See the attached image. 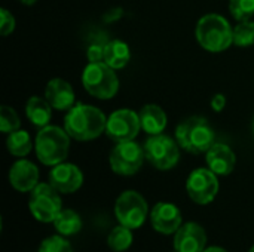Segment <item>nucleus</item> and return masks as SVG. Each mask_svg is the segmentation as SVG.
<instances>
[{
    "label": "nucleus",
    "instance_id": "1",
    "mask_svg": "<svg viewBox=\"0 0 254 252\" xmlns=\"http://www.w3.org/2000/svg\"><path fill=\"white\" fill-rule=\"evenodd\" d=\"M107 117L104 113L89 104L77 102L64 117V129L76 141H91L106 134Z\"/></svg>",
    "mask_w": 254,
    "mask_h": 252
},
{
    "label": "nucleus",
    "instance_id": "2",
    "mask_svg": "<svg viewBox=\"0 0 254 252\" xmlns=\"http://www.w3.org/2000/svg\"><path fill=\"white\" fill-rule=\"evenodd\" d=\"M195 36L202 49L219 53L234 45V27L219 13H207L196 22Z\"/></svg>",
    "mask_w": 254,
    "mask_h": 252
},
{
    "label": "nucleus",
    "instance_id": "3",
    "mask_svg": "<svg viewBox=\"0 0 254 252\" xmlns=\"http://www.w3.org/2000/svg\"><path fill=\"white\" fill-rule=\"evenodd\" d=\"M70 138L71 137L64 128H58L54 125L40 128L34 141L36 156L39 162L46 166L63 163L68 156Z\"/></svg>",
    "mask_w": 254,
    "mask_h": 252
},
{
    "label": "nucleus",
    "instance_id": "4",
    "mask_svg": "<svg viewBox=\"0 0 254 252\" xmlns=\"http://www.w3.org/2000/svg\"><path fill=\"white\" fill-rule=\"evenodd\" d=\"M214 129L205 117L192 116L185 119L176 128V140L179 146L193 154L207 153L214 144Z\"/></svg>",
    "mask_w": 254,
    "mask_h": 252
},
{
    "label": "nucleus",
    "instance_id": "5",
    "mask_svg": "<svg viewBox=\"0 0 254 252\" xmlns=\"http://www.w3.org/2000/svg\"><path fill=\"white\" fill-rule=\"evenodd\" d=\"M82 85L89 95L98 100H110L119 91L118 74L104 61L88 62L82 73Z\"/></svg>",
    "mask_w": 254,
    "mask_h": 252
},
{
    "label": "nucleus",
    "instance_id": "6",
    "mask_svg": "<svg viewBox=\"0 0 254 252\" xmlns=\"http://www.w3.org/2000/svg\"><path fill=\"white\" fill-rule=\"evenodd\" d=\"M60 192L51 183H39L31 192L28 208L31 215L40 223H54L57 215L63 211V201Z\"/></svg>",
    "mask_w": 254,
    "mask_h": 252
},
{
    "label": "nucleus",
    "instance_id": "7",
    "mask_svg": "<svg viewBox=\"0 0 254 252\" xmlns=\"http://www.w3.org/2000/svg\"><path fill=\"white\" fill-rule=\"evenodd\" d=\"M143 149L149 163L159 171L173 169L180 160V146L177 140L164 134L150 135L143 144Z\"/></svg>",
    "mask_w": 254,
    "mask_h": 252
},
{
    "label": "nucleus",
    "instance_id": "8",
    "mask_svg": "<svg viewBox=\"0 0 254 252\" xmlns=\"http://www.w3.org/2000/svg\"><path fill=\"white\" fill-rule=\"evenodd\" d=\"M149 206L146 199L135 190H127L115 202V217L119 224L135 230L141 227L147 218Z\"/></svg>",
    "mask_w": 254,
    "mask_h": 252
},
{
    "label": "nucleus",
    "instance_id": "9",
    "mask_svg": "<svg viewBox=\"0 0 254 252\" xmlns=\"http://www.w3.org/2000/svg\"><path fill=\"white\" fill-rule=\"evenodd\" d=\"M144 159H146L144 149L132 140V141L116 143V146L110 151L109 163L115 174L129 177L140 171Z\"/></svg>",
    "mask_w": 254,
    "mask_h": 252
},
{
    "label": "nucleus",
    "instance_id": "10",
    "mask_svg": "<svg viewBox=\"0 0 254 252\" xmlns=\"http://www.w3.org/2000/svg\"><path fill=\"white\" fill-rule=\"evenodd\" d=\"M186 192L190 201L198 205L211 203L219 193V180L210 168L193 169L186 180Z\"/></svg>",
    "mask_w": 254,
    "mask_h": 252
},
{
    "label": "nucleus",
    "instance_id": "11",
    "mask_svg": "<svg viewBox=\"0 0 254 252\" xmlns=\"http://www.w3.org/2000/svg\"><path fill=\"white\" fill-rule=\"evenodd\" d=\"M141 131L138 113L129 108H121L113 111L107 117L106 135L115 143L132 141Z\"/></svg>",
    "mask_w": 254,
    "mask_h": 252
},
{
    "label": "nucleus",
    "instance_id": "12",
    "mask_svg": "<svg viewBox=\"0 0 254 252\" xmlns=\"http://www.w3.org/2000/svg\"><path fill=\"white\" fill-rule=\"evenodd\" d=\"M49 183L61 193L70 195L77 192L83 184V174L74 163H58L49 172Z\"/></svg>",
    "mask_w": 254,
    "mask_h": 252
},
{
    "label": "nucleus",
    "instance_id": "13",
    "mask_svg": "<svg viewBox=\"0 0 254 252\" xmlns=\"http://www.w3.org/2000/svg\"><path fill=\"white\" fill-rule=\"evenodd\" d=\"M152 227L161 235H174L183 224L180 209L170 202H158L150 211Z\"/></svg>",
    "mask_w": 254,
    "mask_h": 252
},
{
    "label": "nucleus",
    "instance_id": "14",
    "mask_svg": "<svg viewBox=\"0 0 254 252\" xmlns=\"http://www.w3.org/2000/svg\"><path fill=\"white\" fill-rule=\"evenodd\" d=\"M174 251L202 252L207 247V233L198 223L189 221L174 233Z\"/></svg>",
    "mask_w": 254,
    "mask_h": 252
},
{
    "label": "nucleus",
    "instance_id": "15",
    "mask_svg": "<svg viewBox=\"0 0 254 252\" xmlns=\"http://www.w3.org/2000/svg\"><path fill=\"white\" fill-rule=\"evenodd\" d=\"M9 183L16 192L30 193L39 184L37 166L24 157L16 160L9 169Z\"/></svg>",
    "mask_w": 254,
    "mask_h": 252
},
{
    "label": "nucleus",
    "instance_id": "16",
    "mask_svg": "<svg viewBox=\"0 0 254 252\" xmlns=\"http://www.w3.org/2000/svg\"><path fill=\"white\" fill-rule=\"evenodd\" d=\"M207 166L217 175H229L237 165L234 150L223 143H214L205 153Z\"/></svg>",
    "mask_w": 254,
    "mask_h": 252
},
{
    "label": "nucleus",
    "instance_id": "17",
    "mask_svg": "<svg viewBox=\"0 0 254 252\" xmlns=\"http://www.w3.org/2000/svg\"><path fill=\"white\" fill-rule=\"evenodd\" d=\"M45 98L52 105L54 110L65 111L74 105L76 97L71 85L64 79H52L46 83L45 88Z\"/></svg>",
    "mask_w": 254,
    "mask_h": 252
},
{
    "label": "nucleus",
    "instance_id": "18",
    "mask_svg": "<svg viewBox=\"0 0 254 252\" xmlns=\"http://www.w3.org/2000/svg\"><path fill=\"white\" fill-rule=\"evenodd\" d=\"M140 125L141 129L149 135H158L162 134L167 128L168 117L164 108L158 104H146L138 111Z\"/></svg>",
    "mask_w": 254,
    "mask_h": 252
},
{
    "label": "nucleus",
    "instance_id": "19",
    "mask_svg": "<svg viewBox=\"0 0 254 252\" xmlns=\"http://www.w3.org/2000/svg\"><path fill=\"white\" fill-rule=\"evenodd\" d=\"M52 110L54 108L48 102V100L42 97H30L25 104V116L36 128H45L49 125Z\"/></svg>",
    "mask_w": 254,
    "mask_h": 252
},
{
    "label": "nucleus",
    "instance_id": "20",
    "mask_svg": "<svg viewBox=\"0 0 254 252\" xmlns=\"http://www.w3.org/2000/svg\"><path fill=\"white\" fill-rule=\"evenodd\" d=\"M129 59H131V49L125 42L119 39H113L106 43L103 61L109 67H112L113 70H121L129 62Z\"/></svg>",
    "mask_w": 254,
    "mask_h": 252
},
{
    "label": "nucleus",
    "instance_id": "21",
    "mask_svg": "<svg viewBox=\"0 0 254 252\" xmlns=\"http://www.w3.org/2000/svg\"><path fill=\"white\" fill-rule=\"evenodd\" d=\"M6 147H7V151L18 157V159H22L25 157L31 149H33V141H31V137L27 131L24 129H16L10 134H7V138H6Z\"/></svg>",
    "mask_w": 254,
    "mask_h": 252
},
{
    "label": "nucleus",
    "instance_id": "22",
    "mask_svg": "<svg viewBox=\"0 0 254 252\" xmlns=\"http://www.w3.org/2000/svg\"><path fill=\"white\" fill-rule=\"evenodd\" d=\"M54 227L63 236H74L82 229V218L73 209H63L54 220Z\"/></svg>",
    "mask_w": 254,
    "mask_h": 252
},
{
    "label": "nucleus",
    "instance_id": "23",
    "mask_svg": "<svg viewBox=\"0 0 254 252\" xmlns=\"http://www.w3.org/2000/svg\"><path fill=\"white\" fill-rule=\"evenodd\" d=\"M132 241H134L132 230L122 224L112 229V232L107 236V245L112 251L115 252L127 251L132 245Z\"/></svg>",
    "mask_w": 254,
    "mask_h": 252
},
{
    "label": "nucleus",
    "instance_id": "24",
    "mask_svg": "<svg viewBox=\"0 0 254 252\" xmlns=\"http://www.w3.org/2000/svg\"><path fill=\"white\" fill-rule=\"evenodd\" d=\"M234 45L240 48L254 45V21H238L234 27Z\"/></svg>",
    "mask_w": 254,
    "mask_h": 252
},
{
    "label": "nucleus",
    "instance_id": "25",
    "mask_svg": "<svg viewBox=\"0 0 254 252\" xmlns=\"http://www.w3.org/2000/svg\"><path fill=\"white\" fill-rule=\"evenodd\" d=\"M19 126H21V120L18 113L9 105H3L0 108V131L3 134H10L19 129Z\"/></svg>",
    "mask_w": 254,
    "mask_h": 252
},
{
    "label": "nucleus",
    "instance_id": "26",
    "mask_svg": "<svg viewBox=\"0 0 254 252\" xmlns=\"http://www.w3.org/2000/svg\"><path fill=\"white\" fill-rule=\"evenodd\" d=\"M229 10L237 21H247L254 16V0H229Z\"/></svg>",
    "mask_w": 254,
    "mask_h": 252
},
{
    "label": "nucleus",
    "instance_id": "27",
    "mask_svg": "<svg viewBox=\"0 0 254 252\" xmlns=\"http://www.w3.org/2000/svg\"><path fill=\"white\" fill-rule=\"evenodd\" d=\"M37 252H73V248L63 235H54L42 241Z\"/></svg>",
    "mask_w": 254,
    "mask_h": 252
},
{
    "label": "nucleus",
    "instance_id": "28",
    "mask_svg": "<svg viewBox=\"0 0 254 252\" xmlns=\"http://www.w3.org/2000/svg\"><path fill=\"white\" fill-rule=\"evenodd\" d=\"M15 25H16V22H15L13 15L7 9L1 7L0 9V34L1 36L10 34L15 30Z\"/></svg>",
    "mask_w": 254,
    "mask_h": 252
},
{
    "label": "nucleus",
    "instance_id": "29",
    "mask_svg": "<svg viewBox=\"0 0 254 252\" xmlns=\"http://www.w3.org/2000/svg\"><path fill=\"white\" fill-rule=\"evenodd\" d=\"M106 43H107V42H104V43L95 42V43H92V45L88 48V50H86V58H88L89 62H101V61L104 59V48H106Z\"/></svg>",
    "mask_w": 254,
    "mask_h": 252
},
{
    "label": "nucleus",
    "instance_id": "30",
    "mask_svg": "<svg viewBox=\"0 0 254 252\" xmlns=\"http://www.w3.org/2000/svg\"><path fill=\"white\" fill-rule=\"evenodd\" d=\"M226 107V97L223 94H216L211 98V108L217 113H220Z\"/></svg>",
    "mask_w": 254,
    "mask_h": 252
},
{
    "label": "nucleus",
    "instance_id": "31",
    "mask_svg": "<svg viewBox=\"0 0 254 252\" xmlns=\"http://www.w3.org/2000/svg\"><path fill=\"white\" fill-rule=\"evenodd\" d=\"M202 252H228L226 250L220 248V247H210V248H205Z\"/></svg>",
    "mask_w": 254,
    "mask_h": 252
},
{
    "label": "nucleus",
    "instance_id": "32",
    "mask_svg": "<svg viewBox=\"0 0 254 252\" xmlns=\"http://www.w3.org/2000/svg\"><path fill=\"white\" fill-rule=\"evenodd\" d=\"M22 4H25V6H33L37 0H19Z\"/></svg>",
    "mask_w": 254,
    "mask_h": 252
},
{
    "label": "nucleus",
    "instance_id": "33",
    "mask_svg": "<svg viewBox=\"0 0 254 252\" xmlns=\"http://www.w3.org/2000/svg\"><path fill=\"white\" fill-rule=\"evenodd\" d=\"M249 252H254V245H253V248H252V250H250V251Z\"/></svg>",
    "mask_w": 254,
    "mask_h": 252
},
{
    "label": "nucleus",
    "instance_id": "34",
    "mask_svg": "<svg viewBox=\"0 0 254 252\" xmlns=\"http://www.w3.org/2000/svg\"><path fill=\"white\" fill-rule=\"evenodd\" d=\"M253 134H254V119H253Z\"/></svg>",
    "mask_w": 254,
    "mask_h": 252
},
{
    "label": "nucleus",
    "instance_id": "35",
    "mask_svg": "<svg viewBox=\"0 0 254 252\" xmlns=\"http://www.w3.org/2000/svg\"><path fill=\"white\" fill-rule=\"evenodd\" d=\"M174 252H177V251H174Z\"/></svg>",
    "mask_w": 254,
    "mask_h": 252
}]
</instances>
